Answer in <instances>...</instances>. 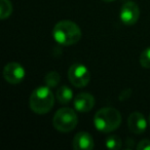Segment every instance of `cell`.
Returning a JSON list of instances; mask_svg holds the SVG:
<instances>
[{"instance_id": "1", "label": "cell", "mask_w": 150, "mask_h": 150, "mask_svg": "<svg viewBox=\"0 0 150 150\" xmlns=\"http://www.w3.org/2000/svg\"><path fill=\"white\" fill-rule=\"evenodd\" d=\"M81 30L74 22L64 20L54 25L52 36L57 43L63 46H70L76 44L81 39Z\"/></svg>"}, {"instance_id": "2", "label": "cell", "mask_w": 150, "mask_h": 150, "mask_svg": "<svg viewBox=\"0 0 150 150\" xmlns=\"http://www.w3.org/2000/svg\"><path fill=\"white\" fill-rule=\"evenodd\" d=\"M121 123V115L119 111L112 107H104L96 112L94 116V125L99 132L111 133L119 127Z\"/></svg>"}, {"instance_id": "3", "label": "cell", "mask_w": 150, "mask_h": 150, "mask_svg": "<svg viewBox=\"0 0 150 150\" xmlns=\"http://www.w3.org/2000/svg\"><path fill=\"white\" fill-rule=\"evenodd\" d=\"M30 108L37 114H46L54 105V96L47 86H39L32 92L29 100Z\"/></svg>"}, {"instance_id": "4", "label": "cell", "mask_w": 150, "mask_h": 150, "mask_svg": "<svg viewBox=\"0 0 150 150\" xmlns=\"http://www.w3.org/2000/svg\"><path fill=\"white\" fill-rule=\"evenodd\" d=\"M78 122L77 114L71 108H61L54 113L52 125L61 133H69L76 127Z\"/></svg>"}, {"instance_id": "5", "label": "cell", "mask_w": 150, "mask_h": 150, "mask_svg": "<svg viewBox=\"0 0 150 150\" xmlns=\"http://www.w3.org/2000/svg\"><path fill=\"white\" fill-rule=\"evenodd\" d=\"M68 78L71 84L75 88H81L88 84L91 80V72L84 65L82 64H73L68 70Z\"/></svg>"}, {"instance_id": "6", "label": "cell", "mask_w": 150, "mask_h": 150, "mask_svg": "<svg viewBox=\"0 0 150 150\" xmlns=\"http://www.w3.org/2000/svg\"><path fill=\"white\" fill-rule=\"evenodd\" d=\"M25 69L19 63H8L3 68V77L8 83L18 84L25 78Z\"/></svg>"}, {"instance_id": "7", "label": "cell", "mask_w": 150, "mask_h": 150, "mask_svg": "<svg viewBox=\"0 0 150 150\" xmlns=\"http://www.w3.org/2000/svg\"><path fill=\"white\" fill-rule=\"evenodd\" d=\"M120 21L125 25L132 26L138 22L140 18V9L139 6L135 2L127 1L121 6L120 13H119Z\"/></svg>"}, {"instance_id": "8", "label": "cell", "mask_w": 150, "mask_h": 150, "mask_svg": "<svg viewBox=\"0 0 150 150\" xmlns=\"http://www.w3.org/2000/svg\"><path fill=\"white\" fill-rule=\"evenodd\" d=\"M127 125L132 133L136 135L143 134L147 129V120L145 116L140 112H133L127 118Z\"/></svg>"}, {"instance_id": "9", "label": "cell", "mask_w": 150, "mask_h": 150, "mask_svg": "<svg viewBox=\"0 0 150 150\" xmlns=\"http://www.w3.org/2000/svg\"><path fill=\"white\" fill-rule=\"evenodd\" d=\"M74 108L78 112H88L95 106V98L88 93H79L74 97Z\"/></svg>"}, {"instance_id": "10", "label": "cell", "mask_w": 150, "mask_h": 150, "mask_svg": "<svg viewBox=\"0 0 150 150\" xmlns=\"http://www.w3.org/2000/svg\"><path fill=\"white\" fill-rule=\"evenodd\" d=\"M94 146V139L88 132H79L73 138L72 147L75 150H92Z\"/></svg>"}, {"instance_id": "11", "label": "cell", "mask_w": 150, "mask_h": 150, "mask_svg": "<svg viewBox=\"0 0 150 150\" xmlns=\"http://www.w3.org/2000/svg\"><path fill=\"white\" fill-rule=\"evenodd\" d=\"M56 98L61 104H68L73 99V92L69 86H61L56 93Z\"/></svg>"}, {"instance_id": "12", "label": "cell", "mask_w": 150, "mask_h": 150, "mask_svg": "<svg viewBox=\"0 0 150 150\" xmlns=\"http://www.w3.org/2000/svg\"><path fill=\"white\" fill-rule=\"evenodd\" d=\"M13 13V4L9 0H0V19L5 20Z\"/></svg>"}, {"instance_id": "13", "label": "cell", "mask_w": 150, "mask_h": 150, "mask_svg": "<svg viewBox=\"0 0 150 150\" xmlns=\"http://www.w3.org/2000/svg\"><path fill=\"white\" fill-rule=\"evenodd\" d=\"M61 81V76L58 72H54V71H52V72L47 73L44 77V83L45 86H47L48 88H56Z\"/></svg>"}, {"instance_id": "14", "label": "cell", "mask_w": 150, "mask_h": 150, "mask_svg": "<svg viewBox=\"0 0 150 150\" xmlns=\"http://www.w3.org/2000/svg\"><path fill=\"white\" fill-rule=\"evenodd\" d=\"M105 145L107 148L112 150H119L122 146V141L121 139L116 135H110L107 137L105 141Z\"/></svg>"}, {"instance_id": "15", "label": "cell", "mask_w": 150, "mask_h": 150, "mask_svg": "<svg viewBox=\"0 0 150 150\" xmlns=\"http://www.w3.org/2000/svg\"><path fill=\"white\" fill-rule=\"evenodd\" d=\"M139 62L143 68L150 69V47H147L141 52Z\"/></svg>"}, {"instance_id": "16", "label": "cell", "mask_w": 150, "mask_h": 150, "mask_svg": "<svg viewBox=\"0 0 150 150\" xmlns=\"http://www.w3.org/2000/svg\"><path fill=\"white\" fill-rule=\"evenodd\" d=\"M137 150H150V140L143 139L138 143Z\"/></svg>"}, {"instance_id": "17", "label": "cell", "mask_w": 150, "mask_h": 150, "mask_svg": "<svg viewBox=\"0 0 150 150\" xmlns=\"http://www.w3.org/2000/svg\"><path fill=\"white\" fill-rule=\"evenodd\" d=\"M103 2H107V3H109V2H112V1H114V0H102Z\"/></svg>"}, {"instance_id": "18", "label": "cell", "mask_w": 150, "mask_h": 150, "mask_svg": "<svg viewBox=\"0 0 150 150\" xmlns=\"http://www.w3.org/2000/svg\"><path fill=\"white\" fill-rule=\"evenodd\" d=\"M148 120H149V125H150V115H149V118H148Z\"/></svg>"}]
</instances>
